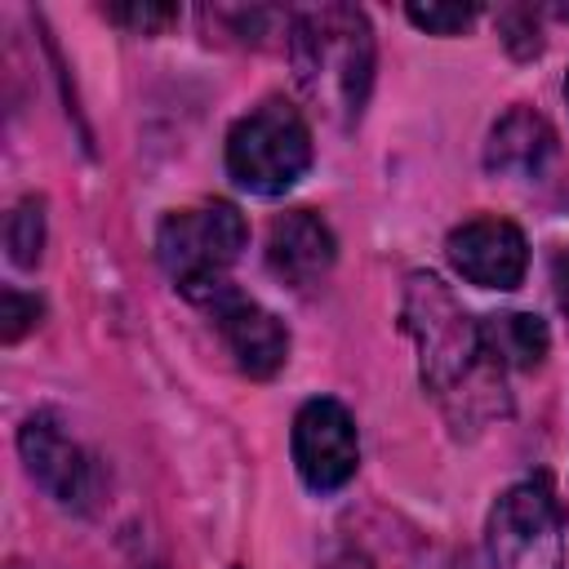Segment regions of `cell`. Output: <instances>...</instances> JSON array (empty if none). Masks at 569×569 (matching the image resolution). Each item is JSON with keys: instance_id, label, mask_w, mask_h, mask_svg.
<instances>
[{"instance_id": "cell-1", "label": "cell", "mask_w": 569, "mask_h": 569, "mask_svg": "<svg viewBox=\"0 0 569 569\" xmlns=\"http://www.w3.org/2000/svg\"><path fill=\"white\" fill-rule=\"evenodd\" d=\"M400 325L418 347V373L422 387L445 405V413L462 422H480L507 409L502 400V369L485 356L480 320L467 316V307L431 276L413 271L405 280Z\"/></svg>"}, {"instance_id": "cell-2", "label": "cell", "mask_w": 569, "mask_h": 569, "mask_svg": "<svg viewBox=\"0 0 569 569\" xmlns=\"http://www.w3.org/2000/svg\"><path fill=\"white\" fill-rule=\"evenodd\" d=\"M293 80L329 120H360L373 84V27L356 4H316L289 18Z\"/></svg>"}, {"instance_id": "cell-3", "label": "cell", "mask_w": 569, "mask_h": 569, "mask_svg": "<svg viewBox=\"0 0 569 569\" xmlns=\"http://www.w3.org/2000/svg\"><path fill=\"white\" fill-rule=\"evenodd\" d=\"M244 240H249L244 213L227 200H209L196 209L164 213L156 231V258L187 298L213 302L218 293H227V271L240 262Z\"/></svg>"}, {"instance_id": "cell-4", "label": "cell", "mask_w": 569, "mask_h": 569, "mask_svg": "<svg viewBox=\"0 0 569 569\" xmlns=\"http://www.w3.org/2000/svg\"><path fill=\"white\" fill-rule=\"evenodd\" d=\"M311 169V129L284 98L258 102L227 133V173L249 196H284Z\"/></svg>"}, {"instance_id": "cell-5", "label": "cell", "mask_w": 569, "mask_h": 569, "mask_svg": "<svg viewBox=\"0 0 569 569\" xmlns=\"http://www.w3.org/2000/svg\"><path fill=\"white\" fill-rule=\"evenodd\" d=\"M485 551L489 569H565V520L542 480H520L498 493Z\"/></svg>"}, {"instance_id": "cell-6", "label": "cell", "mask_w": 569, "mask_h": 569, "mask_svg": "<svg viewBox=\"0 0 569 569\" xmlns=\"http://www.w3.org/2000/svg\"><path fill=\"white\" fill-rule=\"evenodd\" d=\"M293 467L307 489L333 493L342 489L360 467V436L356 418L342 400L316 396L293 413Z\"/></svg>"}, {"instance_id": "cell-7", "label": "cell", "mask_w": 569, "mask_h": 569, "mask_svg": "<svg viewBox=\"0 0 569 569\" xmlns=\"http://www.w3.org/2000/svg\"><path fill=\"white\" fill-rule=\"evenodd\" d=\"M449 267L476 289H516L529 267V240L507 218H467L445 240Z\"/></svg>"}, {"instance_id": "cell-8", "label": "cell", "mask_w": 569, "mask_h": 569, "mask_svg": "<svg viewBox=\"0 0 569 569\" xmlns=\"http://www.w3.org/2000/svg\"><path fill=\"white\" fill-rule=\"evenodd\" d=\"M18 453L27 462V476L58 498L62 507H89L93 502V458L62 431L53 413H31L18 431Z\"/></svg>"}, {"instance_id": "cell-9", "label": "cell", "mask_w": 569, "mask_h": 569, "mask_svg": "<svg viewBox=\"0 0 569 569\" xmlns=\"http://www.w3.org/2000/svg\"><path fill=\"white\" fill-rule=\"evenodd\" d=\"M213 320H218V333H222V342H227V351H231L240 373L271 378V373L284 369L289 333L267 307H258L253 298H240V293L227 289V293L213 298Z\"/></svg>"}, {"instance_id": "cell-10", "label": "cell", "mask_w": 569, "mask_h": 569, "mask_svg": "<svg viewBox=\"0 0 569 569\" xmlns=\"http://www.w3.org/2000/svg\"><path fill=\"white\" fill-rule=\"evenodd\" d=\"M338 258L333 231L320 213L311 209H289L271 222L267 231V267L276 280H284L289 289H311L329 276Z\"/></svg>"}, {"instance_id": "cell-11", "label": "cell", "mask_w": 569, "mask_h": 569, "mask_svg": "<svg viewBox=\"0 0 569 569\" xmlns=\"http://www.w3.org/2000/svg\"><path fill=\"white\" fill-rule=\"evenodd\" d=\"M556 151L551 124L533 107H511L485 142V169L493 178H538Z\"/></svg>"}, {"instance_id": "cell-12", "label": "cell", "mask_w": 569, "mask_h": 569, "mask_svg": "<svg viewBox=\"0 0 569 569\" xmlns=\"http://www.w3.org/2000/svg\"><path fill=\"white\" fill-rule=\"evenodd\" d=\"M480 342L498 369H533V365H542L551 333L529 311H498V316L480 320Z\"/></svg>"}, {"instance_id": "cell-13", "label": "cell", "mask_w": 569, "mask_h": 569, "mask_svg": "<svg viewBox=\"0 0 569 569\" xmlns=\"http://www.w3.org/2000/svg\"><path fill=\"white\" fill-rule=\"evenodd\" d=\"M4 244L13 267H36L44 253V200H22L4 222Z\"/></svg>"}, {"instance_id": "cell-14", "label": "cell", "mask_w": 569, "mask_h": 569, "mask_svg": "<svg viewBox=\"0 0 569 569\" xmlns=\"http://www.w3.org/2000/svg\"><path fill=\"white\" fill-rule=\"evenodd\" d=\"M111 22L129 27L133 36H156L178 22V4H156V0H129V4H107L102 9Z\"/></svg>"}, {"instance_id": "cell-15", "label": "cell", "mask_w": 569, "mask_h": 569, "mask_svg": "<svg viewBox=\"0 0 569 569\" xmlns=\"http://www.w3.org/2000/svg\"><path fill=\"white\" fill-rule=\"evenodd\" d=\"M476 4H405V18L431 36H458L476 22Z\"/></svg>"}, {"instance_id": "cell-16", "label": "cell", "mask_w": 569, "mask_h": 569, "mask_svg": "<svg viewBox=\"0 0 569 569\" xmlns=\"http://www.w3.org/2000/svg\"><path fill=\"white\" fill-rule=\"evenodd\" d=\"M36 316H40V302L31 298V293H22V289H4L0 293V333H4V342H18L31 325H36Z\"/></svg>"}, {"instance_id": "cell-17", "label": "cell", "mask_w": 569, "mask_h": 569, "mask_svg": "<svg viewBox=\"0 0 569 569\" xmlns=\"http://www.w3.org/2000/svg\"><path fill=\"white\" fill-rule=\"evenodd\" d=\"M551 280H556V298H560V311L569 316V249H560L556 267H551Z\"/></svg>"}, {"instance_id": "cell-18", "label": "cell", "mask_w": 569, "mask_h": 569, "mask_svg": "<svg viewBox=\"0 0 569 569\" xmlns=\"http://www.w3.org/2000/svg\"><path fill=\"white\" fill-rule=\"evenodd\" d=\"M565 102H569V76H565Z\"/></svg>"}]
</instances>
